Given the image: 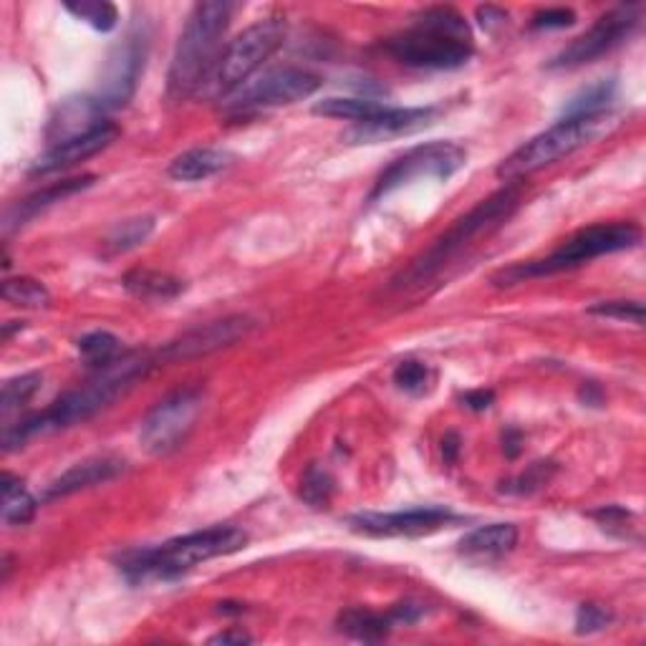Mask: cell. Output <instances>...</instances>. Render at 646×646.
I'll return each mask as SVG.
<instances>
[{
    "label": "cell",
    "mask_w": 646,
    "mask_h": 646,
    "mask_svg": "<svg viewBox=\"0 0 646 646\" xmlns=\"http://www.w3.org/2000/svg\"><path fill=\"white\" fill-rule=\"evenodd\" d=\"M155 232V218L152 215H142V218H129L125 222H117L107 236L109 252H127L152 236Z\"/></svg>",
    "instance_id": "obj_28"
},
{
    "label": "cell",
    "mask_w": 646,
    "mask_h": 646,
    "mask_svg": "<svg viewBox=\"0 0 646 646\" xmlns=\"http://www.w3.org/2000/svg\"><path fill=\"white\" fill-rule=\"evenodd\" d=\"M639 240H642V230L636 228L634 222L588 225V228L578 230L576 236H570L558 250L550 252L548 258L528 260V264H518V266H510L508 270H500L498 276H493V284L495 286H513V284H523V280H530V278L554 276V274H560V270L584 266L594 258L629 250Z\"/></svg>",
    "instance_id": "obj_6"
},
{
    "label": "cell",
    "mask_w": 646,
    "mask_h": 646,
    "mask_svg": "<svg viewBox=\"0 0 646 646\" xmlns=\"http://www.w3.org/2000/svg\"><path fill=\"white\" fill-rule=\"evenodd\" d=\"M520 443H523V435L518 433V429H505V435H503V449H505V455L508 457H518L520 453Z\"/></svg>",
    "instance_id": "obj_43"
},
{
    "label": "cell",
    "mask_w": 646,
    "mask_h": 646,
    "mask_svg": "<svg viewBox=\"0 0 646 646\" xmlns=\"http://www.w3.org/2000/svg\"><path fill=\"white\" fill-rule=\"evenodd\" d=\"M232 157L228 149L220 147H195L187 149L180 157H175L170 167H167V175L177 182H202L210 180V177L220 175L232 165Z\"/></svg>",
    "instance_id": "obj_22"
},
{
    "label": "cell",
    "mask_w": 646,
    "mask_h": 646,
    "mask_svg": "<svg viewBox=\"0 0 646 646\" xmlns=\"http://www.w3.org/2000/svg\"><path fill=\"white\" fill-rule=\"evenodd\" d=\"M463 401H465V407H467V409H473V411H485V409H490V407H493L495 395H493L490 389H475V391H467Z\"/></svg>",
    "instance_id": "obj_41"
},
{
    "label": "cell",
    "mask_w": 646,
    "mask_h": 646,
    "mask_svg": "<svg viewBox=\"0 0 646 646\" xmlns=\"http://www.w3.org/2000/svg\"><path fill=\"white\" fill-rule=\"evenodd\" d=\"M252 329H256V321H252L250 316H225L220 321L195 326V329L177 336V339L167 344L165 349H159L157 361L167 364L208 357L212 351L228 349V346L236 341L246 339Z\"/></svg>",
    "instance_id": "obj_15"
},
{
    "label": "cell",
    "mask_w": 646,
    "mask_h": 646,
    "mask_svg": "<svg viewBox=\"0 0 646 646\" xmlns=\"http://www.w3.org/2000/svg\"><path fill=\"white\" fill-rule=\"evenodd\" d=\"M439 115L437 107H415V109H391L387 107L369 121H361V125H354L351 129L344 132L346 145H377L387 142V139L405 137L423 132L429 125H435V119Z\"/></svg>",
    "instance_id": "obj_16"
},
{
    "label": "cell",
    "mask_w": 646,
    "mask_h": 646,
    "mask_svg": "<svg viewBox=\"0 0 646 646\" xmlns=\"http://www.w3.org/2000/svg\"><path fill=\"white\" fill-rule=\"evenodd\" d=\"M518 543V528L513 523H490V526L475 528L460 540V556L473 564H493L508 556Z\"/></svg>",
    "instance_id": "obj_21"
},
{
    "label": "cell",
    "mask_w": 646,
    "mask_h": 646,
    "mask_svg": "<svg viewBox=\"0 0 646 646\" xmlns=\"http://www.w3.org/2000/svg\"><path fill=\"white\" fill-rule=\"evenodd\" d=\"M157 354L145 351H127L119 354L105 367L93 369L91 377L81 384V387L67 391V395L53 401L49 409L39 411V415L23 419L18 425L3 427V449L23 447L28 439L36 435L56 433V429H67L73 425H81L107 409L111 401L127 395L139 379H145L149 371L157 367Z\"/></svg>",
    "instance_id": "obj_1"
},
{
    "label": "cell",
    "mask_w": 646,
    "mask_h": 646,
    "mask_svg": "<svg viewBox=\"0 0 646 646\" xmlns=\"http://www.w3.org/2000/svg\"><path fill=\"white\" fill-rule=\"evenodd\" d=\"M63 8L77 18V21L89 23L93 31L109 33L119 23L117 6L105 3V0H77V3H63Z\"/></svg>",
    "instance_id": "obj_29"
},
{
    "label": "cell",
    "mask_w": 646,
    "mask_h": 646,
    "mask_svg": "<svg viewBox=\"0 0 646 646\" xmlns=\"http://www.w3.org/2000/svg\"><path fill=\"white\" fill-rule=\"evenodd\" d=\"M79 354L83 357V361L89 364V367H105L111 359L119 357V339L115 334L109 331H91L87 336H81L79 344H77Z\"/></svg>",
    "instance_id": "obj_32"
},
{
    "label": "cell",
    "mask_w": 646,
    "mask_h": 646,
    "mask_svg": "<svg viewBox=\"0 0 646 646\" xmlns=\"http://www.w3.org/2000/svg\"><path fill=\"white\" fill-rule=\"evenodd\" d=\"M321 89V79L316 73L296 67L270 69L242 83L230 97L222 99V107L230 115H252V111L288 107L304 101Z\"/></svg>",
    "instance_id": "obj_9"
},
{
    "label": "cell",
    "mask_w": 646,
    "mask_h": 646,
    "mask_svg": "<svg viewBox=\"0 0 646 646\" xmlns=\"http://www.w3.org/2000/svg\"><path fill=\"white\" fill-rule=\"evenodd\" d=\"M642 23V8L639 6H622L608 11L606 16L588 28L586 33H580L578 39L570 41L564 51L554 56V61L548 63L550 69H576L584 63H592L602 59L604 53L619 49V46L629 39V36Z\"/></svg>",
    "instance_id": "obj_12"
},
{
    "label": "cell",
    "mask_w": 646,
    "mask_h": 646,
    "mask_svg": "<svg viewBox=\"0 0 646 646\" xmlns=\"http://www.w3.org/2000/svg\"><path fill=\"white\" fill-rule=\"evenodd\" d=\"M286 39V23L280 18H266L238 33L215 61L210 77L202 83V93L212 99H225L242 83L256 77V71L274 56Z\"/></svg>",
    "instance_id": "obj_7"
},
{
    "label": "cell",
    "mask_w": 646,
    "mask_h": 646,
    "mask_svg": "<svg viewBox=\"0 0 646 646\" xmlns=\"http://www.w3.org/2000/svg\"><path fill=\"white\" fill-rule=\"evenodd\" d=\"M467 165V152L455 142H429L411 147L409 152L395 159L387 170L379 175L374 185L371 202L387 198L399 187L417 180H449Z\"/></svg>",
    "instance_id": "obj_10"
},
{
    "label": "cell",
    "mask_w": 646,
    "mask_h": 646,
    "mask_svg": "<svg viewBox=\"0 0 646 646\" xmlns=\"http://www.w3.org/2000/svg\"><path fill=\"white\" fill-rule=\"evenodd\" d=\"M236 6L228 0H208L198 3L187 16L180 39H177L170 73H167V97L185 101L202 89L205 79L218 61V43L228 31Z\"/></svg>",
    "instance_id": "obj_5"
},
{
    "label": "cell",
    "mask_w": 646,
    "mask_h": 646,
    "mask_svg": "<svg viewBox=\"0 0 646 646\" xmlns=\"http://www.w3.org/2000/svg\"><path fill=\"white\" fill-rule=\"evenodd\" d=\"M477 21H480L485 31H493V28H498L508 21V13H505L503 8H495V6H480L477 8Z\"/></svg>",
    "instance_id": "obj_40"
},
{
    "label": "cell",
    "mask_w": 646,
    "mask_h": 646,
    "mask_svg": "<svg viewBox=\"0 0 646 646\" xmlns=\"http://www.w3.org/2000/svg\"><path fill=\"white\" fill-rule=\"evenodd\" d=\"M578 397H580V401H584V405H592V407H598L604 401L602 389H598V384H594V381L584 384V387H580V391H578Z\"/></svg>",
    "instance_id": "obj_44"
},
{
    "label": "cell",
    "mask_w": 646,
    "mask_h": 646,
    "mask_svg": "<svg viewBox=\"0 0 646 646\" xmlns=\"http://www.w3.org/2000/svg\"><path fill=\"white\" fill-rule=\"evenodd\" d=\"M97 182V177L93 175H83V177H71V180H61L51 187H43L41 192H33L28 195L26 200H18L16 205L6 210V220H3V230L6 236L8 232H13L16 228H23L28 220H33L36 215L53 208L56 202H63L71 195L89 190V187Z\"/></svg>",
    "instance_id": "obj_19"
},
{
    "label": "cell",
    "mask_w": 646,
    "mask_h": 646,
    "mask_svg": "<svg viewBox=\"0 0 646 646\" xmlns=\"http://www.w3.org/2000/svg\"><path fill=\"white\" fill-rule=\"evenodd\" d=\"M252 639L248 634H242V632H222L218 636H212L210 644H250Z\"/></svg>",
    "instance_id": "obj_45"
},
{
    "label": "cell",
    "mask_w": 646,
    "mask_h": 646,
    "mask_svg": "<svg viewBox=\"0 0 646 646\" xmlns=\"http://www.w3.org/2000/svg\"><path fill=\"white\" fill-rule=\"evenodd\" d=\"M453 520H457L453 510L427 505L397 513H357L346 518V526L371 538H419L449 526Z\"/></svg>",
    "instance_id": "obj_13"
},
{
    "label": "cell",
    "mask_w": 646,
    "mask_h": 646,
    "mask_svg": "<svg viewBox=\"0 0 646 646\" xmlns=\"http://www.w3.org/2000/svg\"><path fill=\"white\" fill-rule=\"evenodd\" d=\"M145 56H147V39L142 33L132 31L121 41L115 53L109 56L105 79H101L99 91L93 93V99L99 101V107L105 109V115L115 109L127 107V101L135 97L139 77L145 69Z\"/></svg>",
    "instance_id": "obj_14"
},
{
    "label": "cell",
    "mask_w": 646,
    "mask_h": 646,
    "mask_svg": "<svg viewBox=\"0 0 646 646\" xmlns=\"http://www.w3.org/2000/svg\"><path fill=\"white\" fill-rule=\"evenodd\" d=\"M523 192H526L523 180H515L505 185L503 190L490 195L488 200L477 202L470 212L463 215L460 220H455L453 228L443 232L423 256L411 260V266L407 270H401V274L391 280V290L427 286L429 280L443 274V268L449 266V260L460 256L465 248H470L477 238L498 230L500 225L518 210V205L523 202Z\"/></svg>",
    "instance_id": "obj_2"
},
{
    "label": "cell",
    "mask_w": 646,
    "mask_h": 646,
    "mask_svg": "<svg viewBox=\"0 0 646 646\" xmlns=\"http://www.w3.org/2000/svg\"><path fill=\"white\" fill-rule=\"evenodd\" d=\"M592 518L602 526L604 530L614 533V536L626 538L629 536V520H634V513L622 508V505H606L602 510H594Z\"/></svg>",
    "instance_id": "obj_37"
},
{
    "label": "cell",
    "mask_w": 646,
    "mask_h": 646,
    "mask_svg": "<svg viewBox=\"0 0 646 646\" xmlns=\"http://www.w3.org/2000/svg\"><path fill=\"white\" fill-rule=\"evenodd\" d=\"M395 626L397 624L395 619H391V612L379 614V612H369V608H346V612L339 616V629L357 642L387 639Z\"/></svg>",
    "instance_id": "obj_25"
},
{
    "label": "cell",
    "mask_w": 646,
    "mask_h": 646,
    "mask_svg": "<svg viewBox=\"0 0 646 646\" xmlns=\"http://www.w3.org/2000/svg\"><path fill=\"white\" fill-rule=\"evenodd\" d=\"M41 381L43 377L36 371L8 379L3 384V391H0V411H3V417H11L13 411L23 409L36 397V391L41 389Z\"/></svg>",
    "instance_id": "obj_31"
},
{
    "label": "cell",
    "mask_w": 646,
    "mask_h": 646,
    "mask_svg": "<svg viewBox=\"0 0 646 646\" xmlns=\"http://www.w3.org/2000/svg\"><path fill=\"white\" fill-rule=\"evenodd\" d=\"M202 409V391L195 387L177 389L149 409L139 425V445L147 455L165 457L180 447L192 433Z\"/></svg>",
    "instance_id": "obj_11"
},
{
    "label": "cell",
    "mask_w": 646,
    "mask_h": 646,
    "mask_svg": "<svg viewBox=\"0 0 646 646\" xmlns=\"http://www.w3.org/2000/svg\"><path fill=\"white\" fill-rule=\"evenodd\" d=\"M616 93L614 79L596 81L592 87L576 93L574 99L568 101L566 115L564 117H584V115H606L608 107H612Z\"/></svg>",
    "instance_id": "obj_27"
},
{
    "label": "cell",
    "mask_w": 646,
    "mask_h": 646,
    "mask_svg": "<svg viewBox=\"0 0 646 646\" xmlns=\"http://www.w3.org/2000/svg\"><path fill=\"white\" fill-rule=\"evenodd\" d=\"M614 622V614L604 608L602 604H580L576 612V634L588 636L608 629V624Z\"/></svg>",
    "instance_id": "obj_35"
},
{
    "label": "cell",
    "mask_w": 646,
    "mask_h": 646,
    "mask_svg": "<svg viewBox=\"0 0 646 646\" xmlns=\"http://www.w3.org/2000/svg\"><path fill=\"white\" fill-rule=\"evenodd\" d=\"M0 498H3L0 515H3L6 526H26L39 508V500L28 493L26 483L11 473L0 475Z\"/></svg>",
    "instance_id": "obj_24"
},
{
    "label": "cell",
    "mask_w": 646,
    "mask_h": 646,
    "mask_svg": "<svg viewBox=\"0 0 646 646\" xmlns=\"http://www.w3.org/2000/svg\"><path fill=\"white\" fill-rule=\"evenodd\" d=\"M248 546V533L236 526H212L205 530L187 533V536L172 538L162 546L132 550L121 558V570L129 580L180 578L187 570L208 564L212 558L238 554Z\"/></svg>",
    "instance_id": "obj_4"
},
{
    "label": "cell",
    "mask_w": 646,
    "mask_h": 646,
    "mask_svg": "<svg viewBox=\"0 0 646 646\" xmlns=\"http://www.w3.org/2000/svg\"><path fill=\"white\" fill-rule=\"evenodd\" d=\"M457 455H460V435H457V433H447L443 437V457H445V463H455Z\"/></svg>",
    "instance_id": "obj_42"
},
{
    "label": "cell",
    "mask_w": 646,
    "mask_h": 646,
    "mask_svg": "<svg viewBox=\"0 0 646 646\" xmlns=\"http://www.w3.org/2000/svg\"><path fill=\"white\" fill-rule=\"evenodd\" d=\"M395 384L401 391H407V395H415V397L425 395L427 384H429V369L423 361H415V359L401 361L395 369Z\"/></svg>",
    "instance_id": "obj_34"
},
{
    "label": "cell",
    "mask_w": 646,
    "mask_h": 646,
    "mask_svg": "<svg viewBox=\"0 0 646 646\" xmlns=\"http://www.w3.org/2000/svg\"><path fill=\"white\" fill-rule=\"evenodd\" d=\"M334 477L324 467L311 465L301 480V500L311 505V508H329L334 498Z\"/></svg>",
    "instance_id": "obj_33"
},
{
    "label": "cell",
    "mask_w": 646,
    "mask_h": 646,
    "mask_svg": "<svg viewBox=\"0 0 646 646\" xmlns=\"http://www.w3.org/2000/svg\"><path fill=\"white\" fill-rule=\"evenodd\" d=\"M548 473H554V465L550 463H536V465H530V470L520 477L518 483H515V493H533V490H538L540 485H546L548 483Z\"/></svg>",
    "instance_id": "obj_39"
},
{
    "label": "cell",
    "mask_w": 646,
    "mask_h": 646,
    "mask_svg": "<svg viewBox=\"0 0 646 646\" xmlns=\"http://www.w3.org/2000/svg\"><path fill=\"white\" fill-rule=\"evenodd\" d=\"M125 473V460H117V457H89V460H81L77 465H71L67 473H61L56 480L46 488L43 500H56V498H67L79 490L93 488V485H105L109 480H115L117 475Z\"/></svg>",
    "instance_id": "obj_18"
},
{
    "label": "cell",
    "mask_w": 646,
    "mask_h": 646,
    "mask_svg": "<svg viewBox=\"0 0 646 646\" xmlns=\"http://www.w3.org/2000/svg\"><path fill=\"white\" fill-rule=\"evenodd\" d=\"M105 109L99 107V101L93 97H77L61 101L59 109L53 111L49 121V142L59 145L67 142L71 137L87 135L91 129L105 125Z\"/></svg>",
    "instance_id": "obj_20"
},
{
    "label": "cell",
    "mask_w": 646,
    "mask_h": 646,
    "mask_svg": "<svg viewBox=\"0 0 646 646\" xmlns=\"http://www.w3.org/2000/svg\"><path fill=\"white\" fill-rule=\"evenodd\" d=\"M387 109V105H379L374 99H361V97H329L324 101H318L314 107V115L318 117H329V119H344L354 121V125H361V121H369L381 111Z\"/></svg>",
    "instance_id": "obj_26"
},
{
    "label": "cell",
    "mask_w": 646,
    "mask_h": 646,
    "mask_svg": "<svg viewBox=\"0 0 646 646\" xmlns=\"http://www.w3.org/2000/svg\"><path fill=\"white\" fill-rule=\"evenodd\" d=\"M588 314L616 318V321H632L636 326L644 324V304L642 301H602L588 308Z\"/></svg>",
    "instance_id": "obj_36"
},
{
    "label": "cell",
    "mask_w": 646,
    "mask_h": 646,
    "mask_svg": "<svg viewBox=\"0 0 646 646\" xmlns=\"http://www.w3.org/2000/svg\"><path fill=\"white\" fill-rule=\"evenodd\" d=\"M391 59L409 69L453 71L473 59V33L465 18L449 6L427 8L415 26L387 41Z\"/></svg>",
    "instance_id": "obj_3"
},
{
    "label": "cell",
    "mask_w": 646,
    "mask_h": 646,
    "mask_svg": "<svg viewBox=\"0 0 646 646\" xmlns=\"http://www.w3.org/2000/svg\"><path fill=\"white\" fill-rule=\"evenodd\" d=\"M121 286H125L135 298H139V301H172V298L180 296L185 288L180 278L152 268L129 270V274L121 278Z\"/></svg>",
    "instance_id": "obj_23"
},
{
    "label": "cell",
    "mask_w": 646,
    "mask_h": 646,
    "mask_svg": "<svg viewBox=\"0 0 646 646\" xmlns=\"http://www.w3.org/2000/svg\"><path fill=\"white\" fill-rule=\"evenodd\" d=\"M576 23V13L570 8H548V11H540L536 18H533V28H568Z\"/></svg>",
    "instance_id": "obj_38"
},
{
    "label": "cell",
    "mask_w": 646,
    "mask_h": 646,
    "mask_svg": "<svg viewBox=\"0 0 646 646\" xmlns=\"http://www.w3.org/2000/svg\"><path fill=\"white\" fill-rule=\"evenodd\" d=\"M3 298L8 304L21 306V308H46L51 304V294L41 280L18 276L8 278L3 284Z\"/></svg>",
    "instance_id": "obj_30"
},
{
    "label": "cell",
    "mask_w": 646,
    "mask_h": 646,
    "mask_svg": "<svg viewBox=\"0 0 646 646\" xmlns=\"http://www.w3.org/2000/svg\"><path fill=\"white\" fill-rule=\"evenodd\" d=\"M606 121L608 111L606 115L558 119L554 127L546 129V132L528 139V142L515 149L510 157H505L498 167V177L508 182L523 180V177H528L543 170V167L558 162V159L574 155L576 149L586 147L592 139L602 135Z\"/></svg>",
    "instance_id": "obj_8"
},
{
    "label": "cell",
    "mask_w": 646,
    "mask_h": 646,
    "mask_svg": "<svg viewBox=\"0 0 646 646\" xmlns=\"http://www.w3.org/2000/svg\"><path fill=\"white\" fill-rule=\"evenodd\" d=\"M119 137V127L111 125V121H105V125L91 129L87 135L71 137L67 142L51 145L46 152L36 159L31 167V175H53L61 170H69V167L87 162L89 157L99 155L101 149H107L115 139Z\"/></svg>",
    "instance_id": "obj_17"
}]
</instances>
